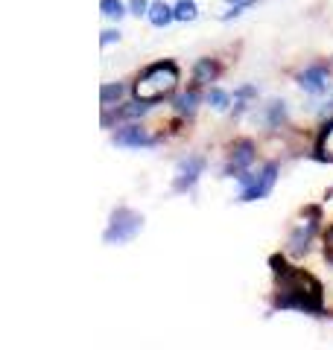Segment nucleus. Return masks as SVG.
Segmentation results:
<instances>
[{
	"label": "nucleus",
	"instance_id": "f257e3e1",
	"mask_svg": "<svg viewBox=\"0 0 333 350\" xmlns=\"http://www.w3.org/2000/svg\"><path fill=\"white\" fill-rule=\"evenodd\" d=\"M278 278V306L281 310H301V312H321V283L307 275L304 269H293L284 260H272Z\"/></svg>",
	"mask_w": 333,
	"mask_h": 350
},
{
	"label": "nucleus",
	"instance_id": "f03ea898",
	"mask_svg": "<svg viewBox=\"0 0 333 350\" xmlns=\"http://www.w3.org/2000/svg\"><path fill=\"white\" fill-rule=\"evenodd\" d=\"M175 85H179V64L175 62H155L138 76V82L132 85V94H135V100L155 105V103L166 100V96L175 91Z\"/></svg>",
	"mask_w": 333,
	"mask_h": 350
},
{
	"label": "nucleus",
	"instance_id": "7ed1b4c3",
	"mask_svg": "<svg viewBox=\"0 0 333 350\" xmlns=\"http://www.w3.org/2000/svg\"><path fill=\"white\" fill-rule=\"evenodd\" d=\"M140 231H143V216L138 211H132V207H117V211L111 213V219H108L103 243L106 245H126Z\"/></svg>",
	"mask_w": 333,
	"mask_h": 350
},
{
	"label": "nucleus",
	"instance_id": "20e7f679",
	"mask_svg": "<svg viewBox=\"0 0 333 350\" xmlns=\"http://www.w3.org/2000/svg\"><path fill=\"white\" fill-rule=\"evenodd\" d=\"M208 167V158L205 155H187L184 161H179V167H175V181H173V190L175 193H187L196 187L199 175L205 172Z\"/></svg>",
	"mask_w": 333,
	"mask_h": 350
},
{
	"label": "nucleus",
	"instance_id": "39448f33",
	"mask_svg": "<svg viewBox=\"0 0 333 350\" xmlns=\"http://www.w3.org/2000/svg\"><path fill=\"white\" fill-rule=\"evenodd\" d=\"M295 82L304 94L321 96V94H328V88H330V70H328V64H310V68H304L295 76Z\"/></svg>",
	"mask_w": 333,
	"mask_h": 350
},
{
	"label": "nucleus",
	"instance_id": "423d86ee",
	"mask_svg": "<svg viewBox=\"0 0 333 350\" xmlns=\"http://www.w3.org/2000/svg\"><path fill=\"white\" fill-rule=\"evenodd\" d=\"M278 172H281V167H278L275 161L266 163V167L258 172V178H254L251 187L240 190V202H260V199H266V196L272 193L275 181H278Z\"/></svg>",
	"mask_w": 333,
	"mask_h": 350
},
{
	"label": "nucleus",
	"instance_id": "0eeeda50",
	"mask_svg": "<svg viewBox=\"0 0 333 350\" xmlns=\"http://www.w3.org/2000/svg\"><path fill=\"white\" fill-rule=\"evenodd\" d=\"M111 144L126 146V149H152L155 144H158V137H152L143 126H123L111 135Z\"/></svg>",
	"mask_w": 333,
	"mask_h": 350
},
{
	"label": "nucleus",
	"instance_id": "6e6552de",
	"mask_svg": "<svg viewBox=\"0 0 333 350\" xmlns=\"http://www.w3.org/2000/svg\"><path fill=\"white\" fill-rule=\"evenodd\" d=\"M254 158H258V152H254V144H251V140H240V144L231 149L228 163H225V170H222V175H225V178H237L243 170H249V167H251Z\"/></svg>",
	"mask_w": 333,
	"mask_h": 350
},
{
	"label": "nucleus",
	"instance_id": "1a4fd4ad",
	"mask_svg": "<svg viewBox=\"0 0 333 350\" xmlns=\"http://www.w3.org/2000/svg\"><path fill=\"white\" fill-rule=\"evenodd\" d=\"M152 111V103H143V100H135V103H129L123 108H114V114H103V126H111V120H138L143 114H149Z\"/></svg>",
	"mask_w": 333,
	"mask_h": 350
},
{
	"label": "nucleus",
	"instance_id": "9d476101",
	"mask_svg": "<svg viewBox=\"0 0 333 350\" xmlns=\"http://www.w3.org/2000/svg\"><path fill=\"white\" fill-rule=\"evenodd\" d=\"M316 237V222H307V225H298L295 231L290 234V251L293 254H307L310 243Z\"/></svg>",
	"mask_w": 333,
	"mask_h": 350
},
{
	"label": "nucleus",
	"instance_id": "9b49d317",
	"mask_svg": "<svg viewBox=\"0 0 333 350\" xmlns=\"http://www.w3.org/2000/svg\"><path fill=\"white\" fill-rule=\"evenodd\" d=\"M199 103H202V94H199V85H190L184 94H179L175 96V114L179 117H193L196 114V108H199Z\"/></svg>",
	"mask_w": 333,
	"mask_h": 350
},
{
	"label": "nucleus",
	"instance_id": "f8f14e48",
	"mask_svg": "<svg viewBox=\"0 0 333 350\" xmlns=\"http://www.w3.org/2000/svg\"><path fill=\"white\" fill-rule=\"evenodd\" d=\"M149 24L152 27H158V29H164V27H170L173 21H175V6H166L164 0H155V3L149 6Z\"/></svg>",
	"mask_w": 333,
	"mask_h": 350
},
{
	"label": "nucleus",
	"instance_id": "ddd939ff",
	"mask_svg": "<svg viewBox=\"0 0 333 350\" xmlns=\"http://www.w3.org/2000/svg\"><path fill=\"white\" fill-rule=\"evenodd\" d=\"M217 73H219V68H217L214 59H199V62L193 64V85L202 88V85H208V82H214Z\"/></svg>",
	"mask_w": 333,
	"mask_h": 350
},
{
	"label": "nucleus",
	"instance_id": "4468645a",
	"mask_svg": "<svg viewBox=\"0 0 333 350\" xmlns=\"http://www.w3.org/2000/svg\"><path fill=\"white\" fill-rule=\"evenodd\" d=\"M263 123L269 129H281L286 123V103L284 100H272L269 105H266V111H263Z\"/></svg>",
	"mask_w": 333,
	"mask_h": 350
},
{
	"label": "nucleus",
	"instance_id": "2eb2a0df",
	"mask_svg": "<svg viewBox=\"0 0 333 350\" xmlns=\"http://www.w3.org/2000/svg\"><path fill=\"white\" fill-rule=\"evenodd\" d=\"M126 91H129L126 85H120V82H108V85L99 88V103H103V108H114V105L126 96Z\"/></svg>",
	"mask_w": 333,
	"mask_h": 350
},
{
	"label": "nucleus",
	"instance_id": "dca6fc26",
	"mask_svg": "<svg viewBox=\"0 0 333 350\" xmlns=\"http://www.w3.org/2000/svg\"><path fill=\"white\" fill-rule=\"evenodd\" d=\"M316 161L333 163V123H328L321 129V137H319V146H316Z\"/></svg>",
	"mask_w": 333,
	"mask_h": 350
},
{
	"label": "nucleus",
	"instance_id": "f3484780",
	"mask_svg": "<svg viewBox=\"0 0 333 350\" xmlns=\"http://www.w3.org/2000/svg\"><path fill=\"white\" fill-rule=\"evenodd\" d=\"M99 12L108 21H123L129 15V3H123V0H99Z\"/></svg>",
	"mask_w": 333,
	"mask_h": 350
},
{
	"label": "nucleus",
	"instance_id": "a211bd4d",
	"mask_svg": "<svg viewBox=\"0 0 333 350\" xmlns=\"http://www.w3.org/2000/svg\"><path fill=\"white\" fill-rule=\"evenodd\" d=\"M205 100H208V105L214 108V111H228V105H231V94H228V91H222V88H210Z\"/></svg>",
	"mask_w": 333,
	"mask_h": 350
},
{
	"label": "nucleus",
	"instance_id": "6ab92c4d",
	"mask_svg": "<svg viewBox=\"0 0 333 350\" xmlns=\"http://www.w3.org/2000/svg\"><path fill=\"white\" fill-rule=\"evenodd\" d=\"M196 18H199V9H196L193 0H179V3H175V21L190 24V21H196Z\"/></svg>",
	"mask_w": 333,
	"mask_h": 350
},
{
	"label": "nucleus",
	"instance_id": "aec40b11",
	"mask_svg": "<svg viewBox=\"0 0 333 350\" xmlns=\"http://www.w3.org/2000/svg\"><path fill=\"white\" fill-rule=\"evenodd\" d=\"M149 0H129V15H135V18H147L149 15Z\"/></svg>",
	"mask_w": 333,
	"mask_h": 350
},
{
	"label": "nucleus",
	"instance_id": "412c9836",
	"mask_svg": "<svg viewBox=\"0 0 333 350\" xmlns=\"http://www.w3.org/2000/svg\"><path fill=\"white\" fill-rule=\"evenodd\" d=\"M251 3H254V0H243V3H234V6H231L225 15H222V21H234V18H240V15L246 12V9H249Z\"/></svg>",
	"mask_w": 333,
	"mask_h": 350
},
{
	"label": "nucleus",
	"instance_id": "4be33fe9",
	"mask_svg": "<svg viewBox=\"0 0 333 350\" xmlns=\"http://www.w3.org/2000/svg\"><path fill=\"white\" fill-rule=\"evenodd\" d=\"M234 100H258V88L254 85H240L234 91Z\"/></svg>",
	"mask_w": 333,
	"mask_h": 350
},
{
	"label": "nucleus",
	"instance_id": "5701e85b",
	"mask_svg": "<svg viewBox=\"0 0 333 350\" xmlns=\"http://www.w3.org/2000/svg\"><path fill=\"white\" fill-rule=\"evenodd\" d=\"M103 47H108V44H114V41H120V29H103Z\"/></svg>",
	"mask_w": 333,
	"mask_h": 350
},
{
	"label": "nucleus",
	"instance_id": "b1692460",
	"mask_svg": "<svg viewBox=\"0 0 333 350\" xmlns=\"http://www.w3.org/2000/svg\"><path fill=\"white\" fill-rule=\"evenodd\" d=\"M325 254H328V260L333 262V225H330V231H328V237H325Z\"/></svg>",
	"mask_w": 333,
	"mask_h": 350
},
{
	"label": "nucleus",
	"instance_id": "393cba45",
	"mask_svg": "<svg viewBox=\"0 0 333 350\" xmlns=\"http://www.w3.org/2000/svg\"><path fill=\"white\" fill-rule=\"evenodd\" d=\"M228 3H231V6H234V3H243V0H228Z\"/></svg>",
	"mask_w": 333,
	"mask_h": 350
}]
</instances>
